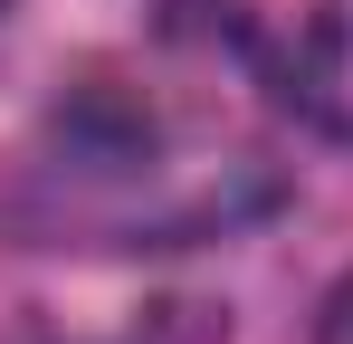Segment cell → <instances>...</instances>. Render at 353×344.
<instances>
[{
	"mask_svg": "<svg viewBox=\"0 0 353 344\" xmlns=\"http://www.w3.org/2000/svg\"><path fill=\"white\" fill-rule=\"evenodd\" d=\"M277 201L287 163L258 134L115 77L67 96L0 182V220L29 249H191Z\"/></svg>",
	"mask_w": 353,
	"mask_h": 344,
	"instance_id": "cell-1",
	"label": "cell"
},
{
	"mask_svg": "<svg viewBox=\"0 0 353 344\" xmlns=\"http://www.w3.org/2000/svg\"><path fill=\"white\" fill-rule=\"evenodd\" d=\"M191 10L296 124L353 144V0H191Z\"/></svg>",
	"mask_w": 353,
	"mask_h": 344,
	"instance_id": "cell-2",
	"label": "cell"
}]
</instances>
